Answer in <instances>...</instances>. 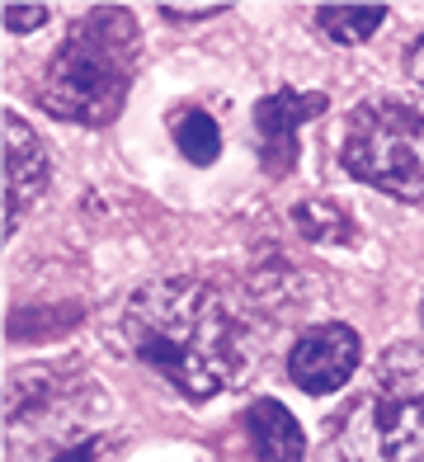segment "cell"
Returning <instances> with one entry per match:
<instances>
[{"label":"cell","instance_id":"obj_1","mask_svg":"<svg viewBox=\"0 0 424 462\" xmlns=\"http://www.w3.org/2000/svg\"><path fill=\"white\" fill-rule=\"evenodd\" d=\"M123 340L189 402H212L245 383L254 364L250 330L217 283L180 274L137 288L123 307Z\"/></svg>","mask_w":424,"mask_h":462},{"label":"cell","instance_id":"obj_2","mask_svg":"<svg viewBox=\"0 0 424 462\" xmlns=\"http://www.w3.org/2000/svg\"><path fill=\"white\" fill-rule=\"evenodd\" d=\"M137 57H142V33L133 10L123 5L85 10L42 67L38 104L52 118L80 123V128H104L123 114L137 76Z\"/></svg>","mask_w":424,"mask_h":462},{"label":"cell","instance_id":"obj_3","mask_svg":"<svg viewBox=\"0 0 424 462\" xmlns=\"http://www.w3.org/2000/svg\"><path fill=\"white\" fill-rule=\"evenodd\" d=\"M339 462H424V345L377 354L364 392L335 420Z\"/></svg>","mask_w":424,"mask_h":462},{"label":"cell","instance_id":"obj_4","mask_svg":"<svg viewBox=\"0 0 424 462\" xmlns=\"http://www.w3.org/2000/svg\"><path fill=\"white\" fill-rule=\"evenodd\" d=\"M339 161L377 194L424 203V109L396 95L364 99L345 123Z\"/></svg>","mask_w":424,"mask_h":462},{"label":"cell","instance_id":"obj_5","mask_svg":"<svg viewBox=\"0 0 424 462\" xmlns=\"http://www.w3.org/2000/svg\"><path fill=\"white\" fill-rule=\"evenodd\" d=\"M364 364V340L345 321H321L307 326L288 349V377L292 387H302L307 396H330L349 383Z\"/></svg>","mask_w":424,"mask_h":462},{"label":"cell","instance_id":"obj_6","mask_svg":"<svg viewBox=\"0 0 424 462\" xmlns=\"http://www.w3.org/2000/svg\"><path fill=\"white\" fill-rule=\"evenodd\" d=\"M326 95L316 90H273L254 104V133H260V165L269 180H283L297 165V133L326 114Z\"/></svg>","mask_w":424,"mask_h":462},{"label":"cell","instance_id":"obj_7","mask_svg":"<svg viewBox=\"0 0 424 462\" xmlns=\"http://www.w3.org/2000/svg\"><path fill=\"white\" fill-rule=\"evenodd\" d=\"M48 189V152L38 133L14 109H5V236H14L19 217Z\"/></svg>","mask_w":424,"mask_h":462},{"label":"cell","instance_id":"obj_8","mask_svg":"<svg viewBox=\"0 0 424 462\" xmlns=\"http://www.w3.org/2000/svg\"><path fill=\"white\" fill-rule=\"evenodd\" d=\"M241 425L250 434V453L260 462H302L307 457V434L302 425L288 415V406H279L273 396H260L250 402Z\"/></svg>","mask_w":424,"mask_h":462},{"label":"cell","instance_id":"obj_9","mask_svg":"<svg viewBox=\"0 0 424 462\" xmlns=\"http://www.w3.org/2000/svg\"><path fill=\"white\" fill-rule=\"evenodd\" d=\"M170 133H175V146L189 165H212L222 156V128L198 104H184L180 114H170Z\"/></svg>","mask_w":424,"mask_h":462},{"label":"cell","instance_id":"obj_10","mask_svg":"<svg viewBox=\"0 0 424 462\" xmlns=\"http://www.w3.org/2000/svg\"><path fill=\"white\" fill-rule=\"evenodd\" d=\"M292 226L302 231L311 245H349L354 241V217L345 203L335 199H302L292 208Z\"/></svg>","mask_w":424,"mask_h":462},{"label":"cell","instance_id":"obj_11","mask_svg":"<svg viewBox=\"0 0 424 462\" xmlns=\"http://www.w3.org/2000/svg\"><path fill=\"white\" fill-rule=\"evenodd\" d=\"M382 19H387V5H321L316 10V29L330 43L354 48V43H364V38L377 33Z\"/></svg>","mask_w":424,"mask_h":462},{"label":"cell","instance_id":"obj_12","mask_svg":"<svg viewBox=\"0 0 424 462\" xmlns=\"http://www.w3.org/2000/svg\"><path fill=\"white\" fill-rule=\"evenodd\" d=\"M42 19H48V5H14V0L5 5V29L10 33H33Z\"/></svg>","mask_w":424,"mask_h":462},{"label":"cell","instance_id":"obj_13","mask_svg":"<svg viewBox=\"0 0 424 462\" xmlns=\"http://www.w3.org/2000/svg\"><path fill=\"white\" fill-rule=\"evenodd\" d=\"M222 10L226 5H161V14L170 19V24H198V19H212Z\"/></svg>","mask_w":424,"mask_h":462},{"label":"cell","instance_id":"obj_14","mask_svg":"<svg viewBox=\"0 0 424 462\" xmlns=\"http://www.w3.org/2000/svg\"><path fill=\"white\" fill-rule=\"evenodd\" d=\"M95 457H99V439H80V444H67L52 453V462H95Z\"/></svg>","mask_w":424,"mask_h":462},{"label":"cell","instance_id":"obj_15","mask_svg":"<svg viewBox=\"0 0 424 462\" xmlns=\"http://www.w3.org/2000/svg\"><path fill=\"white\" fill-rule=\"evenodd\" d=\"M406 76L415 80V86H424V33L406 48Z\"/></svg>","mask_w":424,"mask_h":462},{"label":"cell","instance_id":"obj_16","mask_svg":"<svg viewBox=\"0 0 424 462\" xmlns=\"http://www.w3.org/2000/svg\"><path fill=\"white\" fill-rule=\"evenodd\" d=\"M419 321H424V307H419Z\"/></svg>","mask_w":424,"mask_h":462}]
</instances>
